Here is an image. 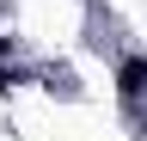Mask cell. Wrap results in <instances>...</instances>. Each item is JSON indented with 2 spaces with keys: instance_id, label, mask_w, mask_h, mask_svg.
<instances>
[{
  "instance_id": "obj_1",
  "label": "cell",
  "mask_w": 147,
  "mask_h": 141,
  "mask_svg": "<svg viewBox=\"0 0 147 141\" xmlns=\"http://www.w3.org/2000/svg\"><path fill=\"white\" fill-rule=\"evenodd\" d=\"M117 98L129 104V111L147 98V55H123L117 61Z\"/></svg>"
},
{
  "instance_id": "obj_2",
  "label": "cell",
  "mask_w": 147,
  "mask_h": 141,
  "mask_svg": "<svg viewBox=\"0 0 147 141\" xmlns=\"http://www.w3.org/2000/svg\"><path fill=\"white\" fill-rule=\"evenodd\" d=\"M12 86H25V74L18 67H0V92H12Z\"/></svg>"
},
{
  "instance_id": "obj_3",
  "label": "cell",
  "mask_w": 147,
  "mask_h": 141,
  "mask_svg": "<svg viewBox=\"0 0 147 141\" xmlns=\"http://www.w3.org/2000/svg\"><path fill=\"white\" fill-rule=\"evenodd\" d=\"M12 49H18V43H12V37H0V61H6V55H12Z\"/></svg>"
}]
</instances>
